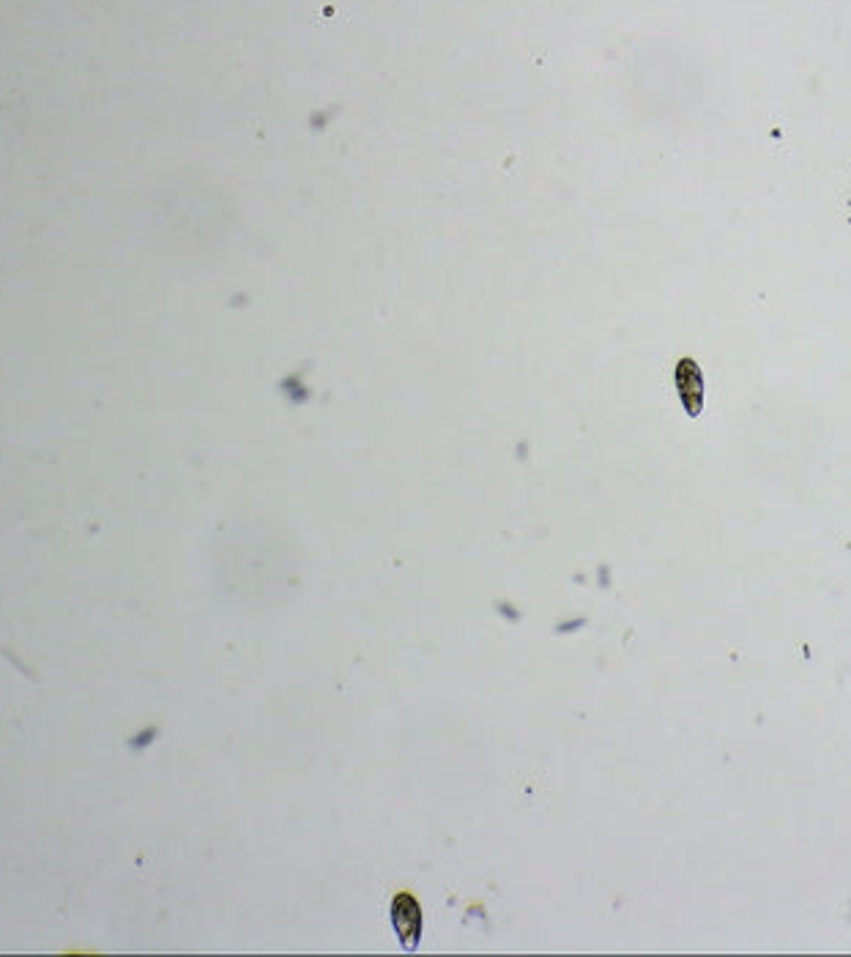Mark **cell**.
Instances as JSON below:
<instances>
[{
    "instance_id": "cell-2",
    "label": "cell",
    "mask_w": 851,
    "mask_h": 957,
    "mask_svg": "<svg viewBox=\"0 0 851 957\" xmlns=\"http://www.w3.org/2000/svg\"><path fill=\"white\" fill-rule=\"evenodd\" d=\"M676 389H679L687 416H693V419L701 416V411H704V375L693 359H682L676 364Z\"/></svg>"
},
{
    "instance_id": "cell-1",
    "label": "cell",
    "mask_w": 851,
    "mask_h": 957,
    "mask_svg": "<svg viewBox=\"0 0 851 957\" xmlns=\"http://www.w3.org/2000/svg\"><path fill=\"white\" fill-rule=\"evenodd\" d=\"M392 925H395L397 938H400L405 952H414L419 947V941H422V930H425L422 908H419L414 895H408V892L395 895V900H392Z\"/></svg>"
}]
</instances>
